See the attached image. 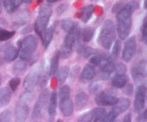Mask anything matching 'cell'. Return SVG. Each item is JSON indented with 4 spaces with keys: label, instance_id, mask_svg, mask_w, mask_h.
Listing matches in <instances>:
<instances>
[{
    "label": "cell",
    "instance_id": "obj_40",
    "mask_svg": "<svg viewBox=\"0 0 147 122\" xmlns=\"http://www.w3.org/2000/svg\"><path fill=\"white\" fill-rule=\"evenodd\" d=\"M134 92V86L132 84H128L124 86V93L128 96H131Z\"/></svg>",
    "mask_w": 147,
    "mask_h": 122
},
{
    "label": "cell",
    "instance_id": "obj_9",
    "mask_svg": "<svg viewBox=\"0 0 147 122\" xmlns=\"http://www.w3.org/2000/svg\"><path fill=\"white\" fill-rule=\"evenodd\" d=\"M146 88L144 85L138 86L136 88V96L134 102V109L136 113H139L144 109L146 102Z\"/></svg>",
    "mask_w": 147,
    "mask_h": 122
},
{
    "label": "cell",
    "instance_id": "obj_14",
    "mask_svg": "<svg viewBox=\"0 0 147 122\" xmlns=\"http://www.w3.org/2000/svg\"><path fill=\"white\" fill-rule=\"evenodd\" d=\"M60 110L65 116H70L73 112V103L70 96L60 99Z\"/></svg>",
    "mask_w": 147,
    "mask_h": 122
},
{
    "label": "cell",
    "instance_id": "obj_26",
    "mask_svg": "<svg viewBox=\"0 0 147 122\" xmlns=\"http://www.w3.org/2000/svg\"><path fill=\"white\" fill-rule=\"evenodd\" d=\"M106 114V110L103 108H96L91 112L92 119L94 122L100 121Z\"/></svg>",
    "mask_w": 147,
    "mask_h": 122
},
{
    "label": "cell",
    "instance_id": "obj_18",
    "mask_svg": "<svg viewBox=\"0 0 147 122\" xmlns=\"http://www.w3.org/2000/svg\"><path fill=\"white\" fill-rule=\"evenodd\" d=\"M11 91L7 87L0 89V108H4L9 104L11 100Z\"/></svg>",
    "mask_w": 147,
    "mask_h": 122
},
{
    "label": "cell",
    "instance_id": "obj_2",
    "mask_svg": "<svg viewBox=\"0 0 147 122\" xmlns=\"http://www.w3.org/2000/svg\"><path fill=\"white\" fill-rule=\"evenodd\" d=\"M32 99L31 91L23 93L19 98L15 108L14 116L16 122H25L30 113V104Z\"/></svg>",
    "mask_w": 147,
    "mask_h": 122
},
{
    "label": "cell",
    "instance_id": "obj_6",
    "mask_svg": "<svg viewBox=\"0 0 147 122\" xmlns=\"http://www.w3.org/2000/svg\"><path fill=\"white\" fill-rule=\"evenodd\" d=\"M79 28L78 25H76L70 32L67 33V35L65 36L63 45H62L61 50L60 52V55L63 58L66 59L68 58L70 56L73 50V44H74L76 39L77 38L78 36L80 34Z\"/></svg>",
    "mask_w": 147,
    "mask_h": 122
},
{
    "label": "cell",
    "instance_id": "obj_48",
    "mask_svg": "<svg viewBox=\"0 0 147 122\" xmlns=\"http://www.w3.org/2000/svg\"><path fill=\"white\" fill-rule=\"evenodd\" d=\"M1 75L0 74V86H1Z\"/></svg>",
    "mask_w": 147,
    "mask_h": 122
},
{
    "label": "cell",
    "instance_id": "obj_1",
    "mask_svg": "<svg viewBox=\"0 0 147 122\" xmlns=\"http://www.w3.org/2000/svg\"><path fill=\"white\" fill-rule=\"evenodd\" d=\"M139 7V4L136 1H131L125 4L117 12V31L119 37L125 40L129 36L131 28L132 12Z\"/></svg>",
    "mask_w": 147,
    "mask_h": 122
},
{
    "label": "cell",
    "instance_id": "obj_47",
    "mask_svg": "<svg viewBox=\"0 0 147 122\" xmlns=\"http://www.w3.org/2000/svg\"><path fill=\"white\" fill-rule=\"evenodd\" d=\"M1 9H2V7H1V0H0V13L1 12Z\"/></svg>",
    "mask_w": 147,
    "mask_h": 122
},
{
    "label": "cell",
    "instance_id": "obj_28",
    "mask_svg": "<svg viewBox=\"0 0 147 122\" xmlns=\"http://www.w3.org/2000/svg\"><path fill=\"white\" fill-rule=\"evenodd\" d=\"M79 54H80L81 55H83V57H88L90 56H91L92 55L95 54L96 53V50L94 49H93L90 47H85V46H80L78 47V50Z\"/></svg>",
    "mask_w": 147,
    "mask_h": 122
},
{
    "label": "cell",
    "instance_id": "obj_22",
    "mask_svg": "<svg viewBox=\"0 0 147 122\" xmlns=\"http://www.w3.org/2000/svg\"><path fill=\"white\" fill-rule=\"evenodd\" d=\"M53 34H54V30H53V27H47L43 32L42 37L43 45L45 46V48H47L49 44H50V42H51L53 37Z\"/></svg>",
    "mask_w": 147,
    "mask_h": 122
},
{
    "label": "cell",
    "instance_id": "obj_42",
    "mask_svg": "<svg viewBox=\"0 0 147 122\" xmlns=\"http://www.w3.org/2000/svg\"><path fill=\"white\" fill-rule=\"evenodd\" d=\"M92 120L93 119H92L91 113H87L83 116V117L80 119V122H91Z\"/></svg>",
    "mask_w": 147,
    "mask_h": 122
},
{
    "label": "cell",
    "instance_id": "obj_15",
    "mask_svg": "<svg viewBox=\"0 0 147 122\" xmlns=\"http://www.w3.org/2000/svg\"><path fill=\"white\" fill-rule=\"evenodd\" d=\"M49 106H48V113H49V121H52L55 117L56 113V109H57V93L55 91L52 92L50 98H49Z\"/></svg>",
    "mask_w": 147,
    "mask_h": 122
},
{
    "label": "cell",
    "instance_id": "obj_24",
    "mask_svg": "<svg viewBox=\"0 0 147 122\" xmlns=\"http://www.w3.org/2000/svg\"><path fill=\"white\" fill-rule=\"evenodd\" d=\"M60 52L57 51L55 53L54 55H53V58L51 60V65H50V75L53 77L56 73H57V70H58L59 66V60H60Z\"/></svg>",
    "mask_w": 147,
    "mask_h": 122
},
{
    "label": "cell",
    "instance_id": "obj_35",
    "mask_svg": "<svg viewBox=\"0 0 147 122\" xmlns=\"http://www.w3.org/2000/svg\"><path fill=\"white\" fill-rule=\"evenodd\" d=\"M114 70H116V75H125L126 70H127V67H126V65L120 63L115 65Z\"/></svg>",
    "mask_w": 147,
    "mask_h": 122
},
{
    "label": "cell",
    "instance_id": "obj_4",
    "mask_svg": "<svg viewBox=\"0 0 147 122\" xmlns=\"http://www.w3.org/2000/svg\"><path fill=\"white\" fill-rule=\"evenodd\" d=\"M52 13H53V10H52L51 7L47 4L42 6L39 10L38 17L34 24V29L37 34L40 37H42L43 32L47 28Z\"/></svg>",
    "mask_w": 147,
    "mask_h": 122
},
{
    "label": "cell",
    "instance_id": "obj_20",
    "mask_svg": "<svg viewBox=\"0 0 147 122\" xmlns=\"http://www.w3.org/2000/svg\"><path fill=\"white\" fill-rule=\"evenodd\" d=\"M88 101V96L86 93L80 91L76 96V105L78 109L80 110L87 104Z\"/></svg>",
    "mask_w": 147,
    "mask_h": 122
},
{
    "label": "cell",
    "instance_id": "obj_31",
    "mask_svg": "<svg viewBox=\"0 0 147 122\" xmlns=\"http://www.w3.org/2000/svg\"><path fill=\"white\" fill-rule=\"evenodd\" d=\"M93 33H94V31L91 27H86V29H84L81 34L83 41L86 42H90L93 37Z\"/></svg>",
    "mask_w": 147,
    "mask_h": 122
},
{
    "label": "cell",
    "instance_id": "obj_27",
    "mask_svg": "<svg viewBox=\"0 0 147 122\" xmlns=\"http://www.w3.org/2000/svg\"><path fill=\"white\" fill-rule=\"evenodd\" d=\"M70 69L67 66H63L60 68L58 73V82L60 84H63L68 76Z\"/></svg>",
    "mask_w": 147,
    "mask_h": 122
},
{
    "label": "cell",
    "instance_id": "obj_30",
    "mask_svg": "<svg viewBox=\"0 0 147 122\" xmlns=\"http://www.w3.org/2000/svg\"><path fill=\"white\" fill-rule=\"evenodd\" d=\"M15 34V31H9V30L0 27V41H6L11 39Z\"/></svg>",
    "mask_w": 147,
    "mask_h": 122
},
{
    "label": "cell",
    "instance_id": "obj_44",
    "mask_svg": "<svg viewBox=\"0 0 147 122\" xmlns=\"http://www.w3.org/2000/svg\"><path fill=\"white\" fill-rule=\"evenodd\" d=\"M123 122H131V113H128L126 115L125 118L123 119Z\"/></svg>",
    "mask_w": 147,
    "mask_h": 122
},
{
    "label": "cell",
    "instance_id": "obj_8",
    "mask_svg": "<svg viewBox=\"0 0 147 122\" xmlns=\"http://www.w3.org/2000/svg\"><path fill=\"white\" fill-rule=\"evenodd\" d=\"M99 66L100 67V77L103 80H106L109 78L111 73L114 71V63L111 60V57L106 55H103V57Z\"/></svg>",
    "mask_w": 147,
    "mask_h": 122
},
{
    "label": "cell",
    "instance_id": "obj_23",
    "mask_svg": "<svg viewBox=\"0 0 147 122\" xmlns=\"http://www.w3.org/2000/svg\"><path fill=\"white\" fill-rule=\"evenodd\" d=\"M93 10H94V7L92 4L85 6L82 8L80 11V19L83 22H87L90 20L93 13Z\"/></svg>",
    "mask_w": 147,
    "mask_h": 122
},
{
    "label": "cell",
    "instance_id": "obj_13",
    "mask_svg": "<svg viewBox=\"0 0 147 122\" xmlns=\"http://www.w3.org/2000/svg\"><path fill=\"white\" fill-rule=\"evenodd\" d=\"M130 100L126 98H121L120 99H118L117 102L113 105L111 111L116 116H118L129 109V106H130Z\"/></svg>",
    "mask_w": 147,
    "mask_h": 122
},
{
    "label": "cell",
    "instance_id": "obj_7",
    "mask_svg": "<svg viewBox=\"0 0 147 122\" xmlns=\"http://www.w3.org/2000/svg\"><path fill=\"white\" fill-rule=\"evenodd\" d=\"M49 98H50L49 90L47 89L43 90L40 94V96L34 105V110L32 112V119H39L45 114Z\"/></svg>",
    "mask_w": 147,
    "mask_h": 122
},
{
    "label": "cell",
    "instance_id": "obj_50",
    "mask_svg": "<svg viewBox=\"0 0 147 122\" xmlns=\"http://www.w3.org/2000/svg\"><path fill=\"white\" fill-rule=\"evenodd\" d=\"M57 122H61V120H58Z\"/></svg>",
    "mask_w": 147,
    "mask_h": 122
},
{
    "label": "cell",
    "instance_id": "obj_45",
    "mask_svg": "<svg viewBox=\"0 0 147 122\" xmlns=\"http://www.w3.org/2000/svg\"><path fill=\"white\" fill-rule=\"evenodd\" d=\"M21 1H22V2L25 3V4H29V3L31 2V1H32V0H21Z\"/></svg>",
    "mask_w": 147,
    "mask_h": 122
},
{
    "label": "cell",
    "instance_id": "obj_39",
    "mask_svg": "<svg viewBox=\"0 0 147 122\" xmlns=\"http://www.w3.org/2000/svg\"><path fill=\"white\" fill-rule=\"evenodd\" d=\"M142 39H143L144 42H146L147 40V22H146V18H144L143 22V24L142 27Z\"/></svg>",
    "mask_w": 147,
    "mask_h": 122
},
{
    "label": "cell",
    "instance_id": "obj_37",
    "mask_svg": "<svg viewBox=\"0 0 147 122\" xmlns=\"http://www.w3.org/2000/svg\"><path fill=\"white\" fill-rule=\"evenodd\" d=\"M116 118H117V116H116L113 112L111 111L110 113H108L107 115H105L102 118V120L100 122H115Z\"/></svg>",
    "mask_w": 147,
    "mask_h": 122
},
{
    "label": "cell",
    "instance_id": "obj_12",
    "mask_svg": "<svg viewBox=\"0 0 147 122\" xmlns=\"http://www.w3.org/2000/svg\"><path fill=\"white\" fill-rule=\"evenodd\" d=\"M96 103L100 106H113L117 102L118 98L112 92H100L96 96Z\"/></svg>",
    "mask_w": 147,
    "mask_h": 122
},
{
    "label": "cell",
    "instance_id": "obj_29",
    "mask_svg": "<svg viewBox=\"0 0 147 122\" xmlns=\"http://www.w3.org/2000/svg\"><path fill=\"white\" fill-rule=\"evenodd\" d=\"M76 25H77V24L73 22L71 20H70V19H66V20H63V22H62L61 23L62 28L63 29L64 31L67 32V33L70 32Z\"/></svg>",
    "mask_w": 147,
    "mask_h": 122
},
{
    "label": "cell",
    "instance_id": "obj_16",
    "mask_svg": "<svg viewBox=\"0 0 147 122\" xmlns=\"http://www.w3.org/2000/svg\"><path fill=\"white\" fill-rule=\"evenodd\" d=\"M96 75V70L92 65H87L85 66L80 74V80L83 82H88L91 80Z\"/></svg>",
    "mask_w": 147,
    "mask_h": 122
},
{
    "label": "cell",
    "instance_id": "obj_10",
    "mask_svg": "<svg viewBox=\"0 0 147 122\" xmlns=\"http://www.w3.org/2000/svg\"><path fill=\"white\" fill-rule=\"evenodd\" d=\"M40 67H37L32 70L24 78L23 86L27 91H32L38 83L40 78Z\"/></svg>",
    "mask_w": 147,
    "mask_h": 122
},
{
    "label": "cell",
    "instance_id": "obj_25",
    "mask_svg": "<svg viewBox=\"0 0 147 122\" xmlns=\"http://www.w3.org/2000/svg\"><path fill=\"white\" fill-rule=\"evenodd\" d=\"M27 63L24 62V60H20L15 62L13 65V70L16 74H21L27 68Z\"/></svg>",
    "mask_w": 147,
    "mask_h": 122
},
{
    "label": "cell",
    "instance_id": "obj_41",
    "mask_svg": "<svg viewBox=\"0 0 147 122\" xmlns=\"http://www.w3.org/2000/svg\"><path fill=\"white\" fill-rule=\"evenodd\" d=\"M67 7H68V5H67V4H60V5L59 6L57 9V14H58L59 15H60V14H62L63 13H64L65 11L67 10Z\"/></svg>",
    "mask_w": 147,
    "mask_h": 122
},
{
    "label": "cell",
    "instance_id": "obj_5",
    "mask_svg": "<svg viewBox=\"0 0 147 122\" xmlns=\"http://www.w3.org/2000/svg\"><path fill=\"white\" fill-rule=\"evenodd\" d=\"M37 47V38L34 35L26 36L20 44L19 54L22 60H28L31 57Z\"/></svg>",
    "mask_w": 147,
    "mask_h": 122
},
{
    "label": "cell",
    "instance_id": "obj_34",
    "mask_svg": "<svg viewBox=\"0 0 147 122\" xmlns=\"http://www.w3.org/2000/svg\"><path fill=\"white\" fill-rule=\"evenodd\" d=\"M20 84V78L18 77H14L13 78H11L10 80L9 85L10 89H11L12 91H15L17 89L18 86Z\"/></svg>",
    "mask_w": 147,
    "mask_h": 122
},
{
    "label": "cell",
    "instance_id": "obj_33",
    "mask_svg": "<svg viewBox=\"0 0 147 122\" xmlns=\"http://www.w3.org/2000/svg\"><path fill=\"white\" fill-rule=\"evenodd\" d=\"M102 89V86L98 82H93L89 86V90L92 94H98L100 93Z\"/></svg>",
    "mask_w": 147,
    "mask_h": 122
},
{
    "label": "cell",
    "instance_id": "obj_32",
    "mask_svg": "<svg viewBox=\"0 0 147 122\" xmlns=\"http://www.w3.org/2000/svg\"><path fill=\"white\" fill-rule=\"evenodd\" d=\"M12 121V113L11 110L7 109L0 113V122H11Z\"/></svg>",
    "mask_w": 147,
    "mask_h": 122
},
{
    "label": "cell",
    "instance_id": "obj_49",
    "mask_svg": "<svg viewBox=\"0 0 147 122\" xmlns=\"http://www.w3.org/2000/svg\"><path fill=\"white\" fill-rule=\"evenodd\" d=\"M37 2H38V3H40V2H42L43 0H37Z\"/></svg>",
    "mask_w": 147,
    "mask_h": 122
},
{
    "label": "cell",
    "instance_id": "obj_36",
    "mask_svg": "<svg viewBox=\"0 0 147 122\" xmlns=\"http://www.w3.org/2000/svg\"><path fill=\"white\" fill-rule=\"evenodd\" d=\"M70 96V88L68 86H64L60 88V99Z\"/></svg>",
    "mask_w": 147,
    "mask_h": 122
},
{
    "label": "cell",
    "instance_id": "obj_46",
    "mask_svg": "<svg viewBox=\"0 0 147 122\" xmlns=\"http://www.w3.org/2000/svg\"><path fill=\"white\" fill-rule=\"evenodd\" d=\"M47 1L50 3H53V2H55V1H58V0H47Z\"/></svg>",
    "mask_w": 147,
    "mask_h": 122
},
{
    "label": "cell",
    "instance_id": "obj_38",
    "mask_svg": "<svg viewBox=\"0 0 147 122\" xmlns=\"http://www.w3.org/2000/svg\"><path fill=\"white\" fill-rule=\"evenodd\" d=\"M121 47V43L120 41L117 40V41L115 42L114 44H113V50H112V54L115 57H117L119 55V53H120Z\"/></svg>",
    "mask_w": 147,
    "mask_h": 122
},
{
    "label": "cell",
    "instance_id": "obj_21",
    "mask_svg": "<svg viewBox=\"0 0 147 122\" xmlns=\"http://www.w3.org/2000/svg\"><path fill=\"white\" fill-rule=\"evenodd\" d=\"M128 82V78L126 75H116L113 78L111 84L113 87L121 88H123Z\"/></svg>",
    "mask_w": 147,
    "mask_h": 122
},
{
    "label": "cell",
    "instance_id": "obj_11",
    "mask_svg": "<svg viewBox=\"0 0 147 122\" xmlns=\"http://www.w3.org/2000/svg\"><path fill=\"white\" fill-rule=\"evenodd\" d=\"M136 51V40L135 37H131L125 42L122 58L125 62H129L134 57Z\"/></svg>",
    "mask_w": 147,
    "mask_h": 122
},
{
    "label": "cell",
    "instance_id": "obj_3",
    "mask_svg": "<svg viewBox=\"0 0 147 122\" xmlns=\"http://www.w3.org/2000/svg\"><path fill=\"white\" fill-rule=\"evenodd\" d=\"M116 38V27L111 20H107L103 24L100 34L99 43L105 49H110Z\"/></svg>",
    "mask_w": 147,
    "mask_h": 122
},
{
    "label": "cell",
    "instance_id": "obj_19",
    "mask_svg": "<svg viewBox=\"0 0 147 122\" xmlns=\"http://www.w3.org/2000/svg\"><path fill=\"white\" fill-rule=\"evenodd\" d=\"M19 55V50L14 46L10 45L6 47L4 51V60L7 62H12Z\"/></svg>",
    "mask_w": 147,
    "mask_h": 122
},
{
    "label": "cell",
    "instance_id": "obj_51",
    "mask_svg": "<svg viewBox=\"0 0 147 122\" xmlns=\"http://www.w3.org/2000/svg\"><path fill=\"white\" fill-rule=\"evenodd\" d=\"M37 122H38V121H37Z\"/></svg>",
    "mask_w": 147,
    "mask_h": 122
},
{
    "label": "cell",
    "instance_id": "obj_17",
    "mask_svg": "<svg viewBox=\"0 0 147 122\" xmlns=\"http://www.w3.org/2000/svg\"><path fill=\"white\" fill-rule=\"evenodd\" d=\"M131 74L133 78L135 80H142V78L144 77L146 74V68H145V63H140L139 64L135 65L131 70Z\"/></svg>",
    "mask_w": 147,
    "mask_h": 122
},
{
    "label": "cell",
    "instance_id": "obj_43",
    "mask_svg": "<svg viewBox=\"0 0 147 122\" xmlns=\"http://www.w3.org/2000/svg\"><path fill=\"white\" fill-rule=\"evenodd\" d=\"M146 111H144L140 116L138 118V121L140 122L142 121H146Z\"/></svg>",
    "mask_w": 147,
    "mask_h": 122
}]
</instances>
